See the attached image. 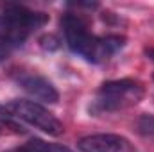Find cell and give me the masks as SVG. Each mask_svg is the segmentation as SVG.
Listing matches in <instances>:
<instances>
[{"instance_id":"obj_1","label":"cell","mask_w":154,"mask_h":152,"mask_svg":"<svg viewBox=\"0 0 154 152\" xmlns=\"http://www.w3.org/2000/svg\"><path fill=\"white\" fill-rule=\"evenodd\" d=\"M143 88L136 81L122 79V81H109L104 82L93 100L91 111L93 113H109L118 111L129 106H134L142 100Z\"/></svg>"},{"instance_id":"obj_2","label":"cell","mask_w":154,"mask_h":152,"mask_svg":"<svg viewBox=\"0 0 154 152\" xmlns=\"http://www.w3.org/2000/svg\"><path fill=\"white\" fill-rule=\"evenodd\" d=\"M61 25H63V31H65L66 45L70 47L72 52L82 56L84 59H88L91 63H99L102 59H108L102 39L90 34L81 18H77L74 14H66L61 20Z\"/></svg>"},{"instance_id":"obj_3","label":"cell","mask_w":154,"mask_h":152,"mask_svg":"<svg viewBox=\"0 0 154 152\" xmlns=\"http://www.w3.org/2000/svg\"><path fill=\"white\" fill-rule=\"evenodd\" d=\"M5 111L27 122L29 125H34L36 129L50 134V136H59L65 132V127L61 120H57L47 108L34 100H23V99H14L5 106Z\"/></svg>"},{"instance_id":"obj_4","label":"cell","mask_w":154,"mask_h":152,"mask_svg":"<svg viewBox=\"0 0 154 152\" xmlns=\"http://www.w3.org/2000/svg\"><path fill=\"white\" fill-rule=\"evenodd\" d=\"M77 147L81 152H138L127 138L111 132L84 136L79 140Z\"/></svg>"},{"instance_id":"obj_5","label":"cell","mask_w":154,"mask_h":152,"mask_svg":"<svg viewBox=\"0 0 154 152\" xmlns=\"http://www.w3.org/2000/svg\"><path fill=\"white\" fill-rule=\"evenodd\" d=\"M18 82L36 100L47 102V104H56L59 100V93H57L56 86L45 77L36 75V74H22V75H18Z\"/></svg>"},{"instance_id":"obj_6","label":"cell","mask_w":154,"mask_h":152,"mask_svg":"<svg viewBox=\"0 0 154 152\" xmlns=\"http://www.w3.org/2000/svg\"><path fill=\"white\" fill-rule=\"evenodd\" d=\"M5 14H9L14 22H18L23 29H27L29 32L36 31L39 27H43L47 22H48V16L45 13H38V11H32V9H27L23 5H5L4 9Z\"/></svg>"},{"instance_id":"obj_7","label":"cell","mask_w":154,"mask_h":152,"mask_svg":"<svg viewBox=\"0 0 154 152\" xmlns=\"http://www.w3.org/2000/svg\"><path fill=\"white\" fill-rule=\"evenodd\" d=\"M29 34L31 32L23 29L18 22H14L9 14L0 13V43H4L9 48L20 47L23 45V41L27 39Z\"/></svg>"},{"instance_id":"obj_8","label":"cell","mask_w":154,"mask_h":152,"mask_svg":"<svg viewBox=\"0 0 154 152\" xmlns=\"http://www.w3.org/2000/svg\"><path fill=\"white\" fill-rule=\"evenodd\" d=\"M22 150L23 152H72L68 147H65V145L50 143V141H45V140H39V138L29 140L22 147Z\"/></svg>"},{"instance_id":"obj_9","label":"cell","mask_w":154,"mask_h":152,"mask_svg":"<svg viewBox=\"0 0 154 152\" xmlns=\"http://www.w3.org/2000/svg\"><path fill=\"white\" fill-rule=\"evenodd\" d=\"M138 129L142 134L154 138V114H143L138 120Z\"/></svg>"},{"instance_id":"obj_10","label":"cell","mask_w":154,"mask_h":152,"mask_svg":"<svg viewBox=\"0 0 154 152\" xmlns=\"http://www.w3.org/2000/svg\"><path fill=\"white\" fill-rule=\"evenodd\" d=\"M9 47H5L4 43H0V61H4V59H7V56H9Z\"/></svg>"},{"instance_id":"obj_11","label":"cell","mask_w":154,"mask_h":152,"mask_svg":"<svg viewBox=\"0 0 154 152\" xmlns=\"http://www.w3.org/2000/svg\"><path fill=\"white\" fill-rule=\"evenodd\" d=\"M147 54H149V56H154V50H147Z\"/></svg>"},{"instance_id":"obj_12","label":"cell","mask_w":154,"mask_h":152,"mask_svg":"<svg viewBox=\"0 0 154 152\" xmlns=\"http://www.w3.org/2000/svg\"><path fill=\"white\" fill-rule=\"evenodd\" d=\"M4 111H5V108H2V106H0V114L4 113Z\"/></svg>"},{"instance_id":"obj_13","label":"cell","mask_w":154,"mask_h":152,"mask_svg":"<svg viewBox=\"0 0 154 152\" xmlns=\"http://www.w3.org/2000/svg\"><path fill=\"white\" fill-rule=\"evenodd\" d=\"M18 152H23V150H22V149H20V150H18Z\"/></svg>"}]
</instances>
